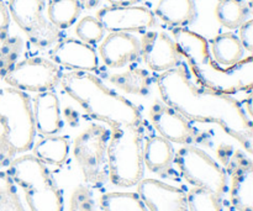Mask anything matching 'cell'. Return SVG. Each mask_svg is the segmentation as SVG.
I'll use <instances>...</instances> for the list:
<instances>
[{
    "label": "cell",
    "mask_w": 253,
    "mask_h": 211,
    "mask_svg": "<svg viewBox=\"0 0 253 211\" xmlns=\"http://www.w3.org/2000/svg\"><path fill=\"white\" fill-rule=\"evenodd\" d=\"M156 84L163 103L182 114L190 123L216 124L252 155V119L239 100L194 83L185 62L160 73Z\"/></svg>",
    "instance_id": "6da1fadb"
},
{
    "label": "cell",
    "mask_w": 253,
    "mask_h": 211,
    "mask_svg": "<svg viewBox=\"0 0 253 211\" xmlns=\"http://www.w3.org/2000/svg\"><path fill=\"white\" fill-rule=\"evenodd\" d=\"M173 41L185 64L199 85L214 91L232 95L240 91H252L253 57L250 54L236 64L221 67L212 58L207 39L187 27L172 30Z\"/></svg>",
    "instance_id": "7a4b0ae2"
},
{
    "label": "cell",
    "mask_w": 253,
    "mask_h": 211,
    "mask_svg": "<svg viewBox=\"0 0 253 211\" xmlns=\"http://www.w3.org/2000/svg\"><path fill=\"white\" fill-rule=\"evenodd\" d=\"M59 84L85 114L111 128L142 124L140 109L124 95L108 88L91 72L62 73Z\"/></svg>",
    "instance_id": "3957f363"
},
{
    "label": "cell",
    "mask_w": 253,
    "mask_h": 211,
    "mask_svg": "<svg viewBox=\"0 0 253 211\" xmlns=\"http://www.w3.org/2000/svg\"><path fill=\"white\" fill-rule=\"evenodd\" d=\"M36 137L32 106L26 93L19 89H0V168L32 148Z\"/></svg>",
    "instance_id": "277c9868"
},
{
    "label": "cell",
    "mask_w": 253,
    "mask_h": 211,
    "mask_svg": "<svg viewBox=\"0 0 253 211\" xmlns=\"http://www.w3.org/2000/svg\"><path fill=\"white\" fill-rule=\"evenodd\" d=\"M12 182L22 188L30 211H63V193L46 165L34 155H20L7 166Z\"/></svg>",
    "instance_id": "5b68a950"
},
{
    "label": "cell",
    "mask_w": 253,
    "mask_h": 211,
    "mask_svg": "<svg viewBox=\"0 0 253 211\" xmlns=\"http://www.w3.org/2000/svg\"><path fill=\"white\" fill-rule=\"evenodd\" d=\"M109 180L120 188H131L143 179V135L141 125L111 128L108 143Z\"/></svg>",
    "instance_id": "8992f818"
},
{
    "label": "cell",
    "mask_w": 253,
    "mask_h": 211,
    "mask_svg": "<svg viewBox=\"0 0 253 211\" xmlns=\"http://www.w3.org/2000/svg\"><path fill=\"white\" fill-rule=\"evenodd\" d=\"M110 132L105 126L91 124L73 142V156L81 168L84 182L89 187L100 188L109 182L108 143Z\"/></svg>",
    "instance_id": "52a82bcc"
},
{
    "label": "cell",
    "mask_w": 253,
    "mask_h": 211,
    "mask_svg": "<svg viewBox=\"0 0 253 211\" xmlns=\"http://www.w3.org/2000/svg\"><path fill=\"white\" fill-rule=\"evenodd\" d=\"M174 163L180 175L195 188L210 190L224 198L229 192V179L224 167L197 146H183L175 152Z\"/></svg>",
    "instance_id": "ba28073f"
},
{
    "label": "cell",
    "mask_w": 253,
    "mask_h": 211,
    "mask_svg": "<svg viewBox=\"0 0 253 211\" xmlns=\"http://www.w3.org/2000/svg\"><path fill=\"white\" fill-rule=\"evenodd\" d=\"M226 174L231 180L230 200L237 211H253V163L241 150L221 145L216 150Z\"/></svg>",
    "instance_id": "9c48e42d"
},
{
    "label": "cell",
    "mask_w": 253,
    "mask_h": 211,
    "mask_svg": "<svg viewBox=\"0 0 253 211\" xmlns=\"http://www.w3.org/2000/svg\"><path fill=\"white\" fill-rule=\"evenodd\" d=\"M10 16L36 47L46 49L61 40V30L43 15L44 0H9Z\"/></svg>",
    "instance_id": "30bf717a"
},
{
    "label": "cell",
    "mask_w": 253,
    "mask_h": 211,
    "mask_svg": "<svg viewBox=\"0 0 253 211\" xmlns=\"http://www.w3.org/2000/svg\"><path fill=\"white\" fill-rule=\"evenodd\" d=\"M61 77V68L53 61L31 57L17 62L2 81L11 88L37 94L53 90L59 84Z\"/></svg>",
    "instance_id": "8fae6325"
},
{
    "label": "cell",
    "mask_w": 253,
    "mask_h": 211,
    "mask_svg": "<svg viewBox=\"0 0 253 211\" xmlns=\"http://www.w3.org/2000/svg\"><path fill=\"white\" fill-rule=\"evenodd\" d=\"M148 114L153 127L169 142L183 146L209 145V136L195 128L188 119L163 101L156 100Z\"/></svg>",
    "instance_id": "7c38bea8"
},
{
    "label": "cell",
    "mask_w": 253,
    "mask_h": 211,
    "mask_svg": "<svg viewBox=\"0 0 253 211\" xmlns=\"http://www.w3.org/2000/svg\"><path fill=\"white\" fill-rule=\"evenodd\" d=\"M96 19L108 32H146L156 25L155 12L138 5L103 7Z\"/></svg>",
    "instance_id": "4fadbf2b"
},
{
    "label": "cell",
    "mask_w": 253,
    "mask_h": 211,
    "mask_svg": "<svg viewBox=\"0 0 253 211\" xmlns=\"http://www.w3.org/2000/svg\"><path fill=\"white\" fill-rule=\"evenodd\" d=\"M140 46L143 62L155 73L169 71L183 62L174 41L166 32L146 31L141 37Z\"/></svg>",
    "instance_id": "5bb4252c"
},
{
    "label": "cell",
    "mask_w": 253,
    "mask_h": 211,
    "mask_svg": "<svg viewBox=\"0 0 253 211\" xmlns=\"http://www.w3.org/2000/svg\"><path fill=\"white\" fill-rule=\"evenodd\" d=\"M137 194L150 211H188L184 190L168 183L146 178L137 184Z\"/></svg>",
    "instance_id": "9a60e30c"
},
{
    "label": "cell",
    "mask_w": 253,
    "mask_h": 211,
    "mask_svg": "<svg viewBox=\"0 0 253 211\" xmlns=\"http://www.w3.org/2000/svg\"><path fill=\"white\" fill-rule=\"evenodd\" d=\"M51 61L72 71L95 72L99 67L95 48L76 39H64L57 42L51 51Z\"/></svg>",
    "instance_id": "2e32d148"
},
{
    "label": "cell",
    "mask_w": 253,
    "mask_h": 211,
    "mask_svg": "<svg viewBox=\"0 0 253 211\" xmlns=\"http://www.w3.org/2000/svg\"><path fill=\"white\" fill-rule=\"evenodd\" d=\"M99 54L109 68H123L140 58V41L127 32H109L101 40Z\"/></svg>",
    "instance_id": "e0dca14e"
},
{
    "label": "cell",
    "mask_w": 253,
    "mask_h": 211,
    "mask_svg": "<svg viewBox=\"0 0 253 211\" xmlns=\"http://www.w3.org/2000/svg\"><path fill=\"white\" fill-rule=\"evenodd\" d=\"M32 116L36 131L43 136L57 135L63 127L58 96L53 91L37 93L32 99Z\"/></svg>",
    "instance_id": "ac0fdd59"
},
{
    "label": "cell",
    "mask_w": 253,
    "mask_h": 211,
    "mask_svg": "<svg viewBox=\"0 0 253 211\" xmlns=\"http://www.w3.org/2000/svg\"><path fill=\"white\" fill-rule=\"evenodd\" d=\"M175 151L172 142L160 135H152L143 142V165L161 177H170L174 173Z\"/></svg>",
    "instance_id": "d6986e66"
},
{
    "label": "cell",
    "mask_w": 253,
    "mask_h": 211,
    "mask_svg": "<svg viewBox=\"0 0 253 211\" xmlns=\"http://www.w3.org/2000/svg\"><path fill=\"white\" fill-rule=\"evenodd\" d=\"M155 15L174 29L193 24L198 12L194 0H160Z\"/></svg>",
    "instance_id": "ffe728a7"
},
{
    "label": "cell",
    "mask_w": 253,
    "mask_h": 211,
    "mask_svg": "<svg viewBox=\"0 0 253 211\" xmlns=\"http://www.w3.org/2000/svg\"><path fill=\"white\" fill-rule=\"evenodd\" d=\"M69 140L66 136H43L32 146V152L37 160L46 166H62L69 155Z\"/></svg>",
    "instance_id": "44dd1931"
},
{
    "label": "cell",
    "mask_w": 253,
    "mask_h": 211,
    "mask_svg": "<svg viewBox=\"0 0 253 211\" xmlns=\"http://www.w3.org/2000/svg\"><path fill=\"white\" fill-rule=\"evenodd\" d=\"M210 53L221 67H230L244 58L245 49L239 37L232 32L217 35L210 41Z\"/></svg>",
    "instance_id": "7402d4cb"
},
{
    "label": "cell",
    "mask_w": 253,
    "mask_h": 211,
    "mask_svg": "<svg viewBox=\"0 0 253 211\" xmlns=\"http://www.w3.org/2000/svg\"><path fill=\"white\" fill-rule=\"evenodd\" d=\"M109 82L126 94L145 96L150 93L153 79L147 69L131 68L126 72L111 74Z\"/></svg>",
    "instance_id": "603a6c76"
},
{
    "label": "cell",
    "mask_w": 253,
    "mask_h": 211,
    "mask_svg": "<svg viewBox=\"0 0 253 211\" xmlns=\"http://www.w3.org/2000/svg\"><path fill=\"white\" fill-rule=\"evenodd\" d=\"M250 7L245 0H219L215 7V16L224 27L239 29L249 20Z\"/></svg>",
    "instance_id": "cb8c5ba5"
},
{
    "label": "cell",
    "mask_w": 253,
    "mask_h": 211,
    "mask_svg": "<svg viewBox=\"0 0 253 211\" xmlns=\"http://www.w3.org/2000/svg\"><path fill=\"white\" fill-rule=\"evenodd\" d=\"M82 11L78 0H49L47 6V16L49 22L58 30L71 27Z\"/></svg>",
    "instance_id": "d4e9b609"
},
{
    "label": "cell",
    "mask_w": 253,
    "mask_h": 211,
    "mask_svg": "<svg viewBox=\"0 0 253 211\" xmlns=\"http://www.w3.org/2000/svg\"><path fill=\"white\" fill-rule=\"evenodd\" d=\"M99 204L103 211H150L140 195L132 192L105 193Z\"/></svg>",
    "instance_id": "484cf974"
},
{
    "label": "cell",
    "mask_w": 253,
    "mask_h": 211,
    "mask_svg": "<svg viewBox=\"0 0 253 211\" xmlns=\"http://www.w3.org/2000/svg\"><path fill=\"white\" fill-rule=\"evenodd\" d=\"M188 211H222V198L203 188H193L185 194Z\"/></svg>",
    "instance_id": "4316f807"
},
{
    "label": "cell",
    "mask_w": 253,
    "mask_h": 211,
    "mask_svg": "<svg viewBox=\"0 0 253 211\" xmlns=\"http://www.w3.org/2000/svg\"><path fill=\"white\" fill-rule=\"evenodd\" d=\"M24 48V41L20 36H7L0 43V78L17 63Z\"/></svg>",
    "instance_id": "83f0119b"
},
{
    "label": "cell",
    "mask_w": 253,
    "mask_h": 211,
    "mask_svg": "<svg viewBox=\"0 0 253 211\" xmlns=\"http://www.w3.org/2000/svg\"><path fill=\"white\" fill-rule=\"evenodd\" d=\"M0 211H26L17 194L15 183L2 170H0Z\"/></svg>",
    "instance_id": "f1b7e54d"
},
{
    "label": "cell",
    "mask_w": 253,
    "mask_h": 211,
    "mask_svg": "<svg viewBox=\"0 0 253 211\" xmlns=\"http://www.w3.org/2000/svg\"><path fill=\"white\" fill-rule=\"evenodd\" d=\"M76 35L78 40L93 46L101 42V40L105 36V30L96 17L89 15V16L83 17L77 24Z\"/></svg>",
    "instance_id": "f546056e"
},
{
    "label": "cell",
    "mask_w": 253,
    "mask_h": 211,
    "mask_svg": "<svg viewBox=\"0 0 253 211\" xmlns=\"http://www.w3.org/2000/svg\"><path fill=\"white\" fill-rule=\"evenodd\" d=\"M68 211H99L91 197L90 190L86 187L79 185L73 190L69 202Z\"/></svg>",
    "instance_id": "4dcf8cb0"
},
{
    "label": "cell",
    "mask_w": 253,
    "mask_h": 211,
    "mask_svg": "<svg viewBox=\"0 0 253 211\" xmlns=\"http://www.w3.org/2000/svg\"><path fill=\"white\" fill-rule=\"evenodd\" d=\"M239 40L241 42L245 51L252 53L253 51V20H246L241 26L239 27Z\"/></svg>",
    "instance_id": "1f68e13d"
},
{
    "label": "cell",
    "mask_w": 253,
    "mask_h": 211,
    "mask_svg": "<svg viewBox=\"0 0 253 211\" xmlns=\"http://www.w3.org/2000/svg\"><path fill=\"white\" fill-rule=\"evenodd\" d=\"M10 12L4 0H0V43L9 36Z\"/></svg>",
    "instance_id": "d6a6232c"
},
{
    "label": "cell",
    "mask_w": 253,
    "mask_h": 211,
    "mask_svg": "<svg viewBox=\"0 0 253 211\" xmlns=\"http://www.w3.org/2000/svg\"><path fill=\"white\" fill-rule=\"evenodd\" d=\"M64 118H66L67 123L72 126H77L78 125L79 121V116L77 114V111L72 108H66L64 109Z\"/></svg>",
    "instance_id": "836d02e7"
},
{
    "label": "cell",
    "mask_w": 253,
    "mask_h": 211,
    "mask_svg": "<svg viewBox=\"0 0 253 211\" xmlns=\"http://www.w3.org/2000/svg\"><path fill=\"white\" fill-rule=\"evenodd\" d=\"M110 2L111 6H128V5H136L140 0H106Z\"/></svg>",
    "instance_id": "e575fe53"
},
{
    "label": "cell",
    "mask_w": 253,
    "mask_h": 211,
    "mask_svg": "<svg viewBox=\"0 0 253 211\" xmlns=\"http://www.w3.org/2000/svg\"><path fill=\"white\" fill-rule=\"evenodd\" d=\"M244 104L245 105H242V106H244L245 111H246L247 115L252 119V91H250L249 96H247V98L244 100Z\"/></svg>",
    "instance_id": "d590c367"
},
{
    "label": "cell",
    "mask_w": 253,
    "mask_h": 211,
    "mask_svg": "<svg viewBox=\"0 0 253 211\" xmlns=\"http://www.w3.org/2000/svg\"><path fill=\"white\" fill-rule=\"evenodd\" d=\"M79 4H81L82 7H84V9H94V7H96L99 5V2H100V0H78Z\"/></svg>",
    "instance_id": "8d00e7d4"
}]
</instances>
